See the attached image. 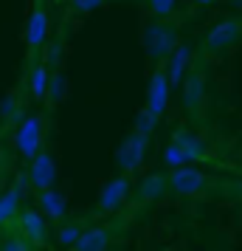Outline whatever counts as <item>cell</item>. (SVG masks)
Segmentation results:
<instances>
[{"mask_svg": "<svg viewBox=\"0 0 242 251\" xmlns=\"http://www.w3.org/2000/svg\"><path fill=\"white\" fill-rule=\"evenodd\" d=\"M147 3V9H150L152 17H172L175 6H177V0H144Z\"/></svg>", "mask_w": 242, "mask_h": 251, "instance_id": "603a6c76", "label": "cell"}, {"mask_svg": "<svg viewBox=\"0 0 242 251\" xmlns=\"http://www.w3.org/2000/svg\"><path fill=\"white\" fill-rule=\"evenodd\" d=\"M172 141H175V144H177L180 150H183V155L189 158V164H195V161H206V158H208L206 141H203L200 136H195V133H189L186 127H177V130H175Z\"/></svg>", "mask_w": 242, "mask_h": 251, "instance_id": "9a60e30c", "label": "cell"}, {"mask_svg": "<svg viewBox=\"0 0 242 251\" xmlns=\"http://www.w3.org/2000/svg\"><path fill=\"white\" fill-rule=\"evenodd\" d=\"M20 110H23V107H20V96H17V93H9V96L0 102V119H3V122H14V119L20 116Z\"/></svg>", "mask_w": 242, "mask_h": 251, "instance_id": "7402d4cb", "label": "cell"}, {"mask_svg": "<svg viewBox=\"0 0 242 251\" xmlns=\"http://www.w3.org/2000/svg\"><path fill=\"white\" fill-rule=\"evenodd\" d=\"M17 231L23 234L31 246H45L48 240V217L40 209H20L17 215Z\"/></svg>", "mask_w": 242, "mask_h": 251, "instance_id": "30bf717a", "label": "cell"}, {"mask_svg": "<svg viewBox=\"0 0 242 251\" xmlns=\"http://www.w3.org/2000/svg\"><path fill=\"white\" fill-rule=\"evenodd\" d=\"M0 249H3V251H31L34 246H31V243H28L20 231H14V234H9V237H6V243H3Z\"/></svg>", "mask_w": 242, "mask_h": 251, "instance_id": "d4e9b609", "label": "cell"}, {"mask_svg": "<svg viewBox=\"0 0 242 251\" xmlns=\"http://www.w3.org/2000/svg\"><path fill=\"white\" fill-rule=\"evenodd\" d=\"M242 40V20L228 17V20H220L208 28L206 34V51H225V48L237 46Z\"/></svg>", "mask_w": 242, "mask_h": 251, "instance_id": "9c48e42d", "label": "cell"}, {"mask_svg": "<svg viewBox=\"0 0 242 251\" xmlns=\"http://www.w3.org/2000/svg\"><path fill=\"white\" fill-rule=\"evenodd\" d=\"M169 93H172V85H169V79H166L163 65H158V68L152 71L150 82H147V104H144V107L152 110L158 119H163L166 107H169Z\"/></svg>", "mask_w": 242, "mask_h": 251, "instance_id": "52a82bcc", "label": "cell"}, {"mask_svg": "<svg viewBox=\"0 0 242 251\" xmlns=\"http://www.w3.org/2000/svg\"><path fill=\"white\" fill-rule=\"evenodd\" d=\"M48 43V12L43 6H37L28 23H25V46L31 51H40V48Z\"/></svg>", "mask_w": 242, "mask_h": 251, "instance_id": "4fadbf2b", "label": "cell"}, {"mask_svg": "<svg viewBox=\"0 0 242 251\" xmlns=\"http://www.w3.org/2000/svg\"><path fill=\"white\" fill-rule=\"evenodd\" d=\"M48 79H51V68H48L45 62H37L31 74H28V93H31V99L37 102H43L48 93Z\"/></svg>", "mask_w": 242, "mask_h": 251, "instance_id": "ac0fdd59", "label": "cell"}, {"mask_svg": "<svg viewBox=\"0 0 242 251\" xmlns=\"http://www.w3.org/2000/svg\"><path fill=\"white\" fill-rule=\"evenodd\" d=\"M65 93H68V76L62 74V71H51V79H48V93L45 99H51V104H59L65 99Z\"/></svg>", "mask_w": 242, "mask_h": 251, "instance_id": "d6986e66", "label": "cell"}, {"mask_svg": "<svg viewBox=\"0 0 242 251\" xmlns=\"http://www.w3.org/2000/svg\"><path fill=\"white\" fill-rule=\"evenodd\" d=\"M104 0H70V9L76 14H90V12H96Z\"/></svg>", "mask_w": 242, "mask_h": 251, "instance_id": "4316f807", "label": "cell"}, {"mask_svg": "<svg viewBox=\"0 0 242 251\" xmlns=\"http://www.w3.org/2000/svg\"><path fill=\"white\" fill-rule=\"evenodd\" d=\"M163 164L172 170V167H183V164H189V158L183 155V150L177 147L175 141H169V144H166V150H163Z\"/></svg>", "mask_w": 242, "mask_h": 251, "instance_id": "cb8c5ba5", "label": "cell"}, {"mask_svg": "<svg viewBox=\"0 0 242 251\" xmlns=\"http://www.w3.org/2000/svg\"><path fill=\"white\" fill-rule=\"evenodd\" d=\"M0 183H3V167H0Z\"/></svg>", "mask_w": 242, "mask_h": 251, "instance_id": "f1b7e54d", "label": "cell"}, {"mask_svg": "<svg viewBox=\"0 0 242 251\" xmlns=\"http://www.w3.org/2000/svg\"><path fill=\"white\" fill-rule=\"evenodd\" d=\"M177 25L169 23L166 17H155L152 23L144 25V51H147V57L155 62V65H163L169 54H172L175 48H177Z\"/></svg>", "mask_w": 242, "mask_h": 251, "instance_id": "6da1fadb", "label": "cell"}, {"mask_svg": "<svg viewBox=\"0 0 242 251\" xmlns=\"http://www.w3.org/2000/svg\"><path fill=\"white\" fill-rule=\"evenodd\" d=\"M82 234V226H76V223H59V231H57V243L62 246V249H73L76 246V240H79Z\"/></svg>", "mask_w": 242, "mask_h": 251, "instance_id": "44dd1931", "label": "cell"}, {"mask_svg": "<svg viewBox=\"0 0 242 251\" xmlns=\"http://www.w3.org/2000/svg\"><path fill=\"white\" fill-rule=\"evenodd\" d=\"M37 203H40V212L48 217V223H62L65 215H68V198L62 192H57L54 186L37 192Z\"/></svg>", "mask_w": 242, "mask_h": 251, "instance_id": "7c38bea8", "label": "cell"}, {"mask_svg": "<svg viewBox=\"0 0 242 251\" xmlns=\"http://www.w3.org/2000/svg\"><path fill=\"white\" fill-rule=\"evenodd\" d=\"M130 192H132V178L130 175H115V178H110L102 186L99 201H96V209L102 215H113V212H118L130 201Z\"/></svg>", "mask_w": 242, "mask_h": 251, "instance_id": "8992f818", "label": "cell"}, {"mask_svg": "<svg viewBox=\"0 0 242 251\" xmlns=\"http://www.w3.org/2000/svg\"><path fill=\"white\" fill-rule=\"evenodd\" d=\"M237 3H242V0H237Z\"/></svg>", "mask_w": 242, "mask_h": 251, "instance_id": "4dcf8cb0", "label": "cell"}, {"mask_svg": "<svg viewBox=\"0 0 242 251\" xmlns=\"http://www.w3.org/2000/svg\"><path fill=\"white\" fill-rule=\"evenodd\" d=\"M158 125H161V119L152 113V110L141 107L138 113H135V125H132V130H135V133H141V136L152 138V136H155V130H158Z\"/></svg>", "mask_w": 242, "mask_h": 251, "instance_id": "ffe728a7", "label": "cell"}, {"mask_svg": "<svg viewBox=\"0 0 242 251\" xmlns=\"http://www.w3.org/2000/svg\"><path fill=\"white\" fill-rule=\"evenodd\" d=\"M43 141H45V119L40 113L25 116L23 122L17 125V130H14V147H17V152L25 161H31L43 150Z\"/></svg>", "mask_w": 242, "mask_h": 251, "instance_id": "7a4b0ae2", "label": "cell"}, {"mask_svg": "<svg viewBox=\"0 0 242 251\" xmlns=\"http://www.w3.org/2000/svg\"><path fill=\"white\" fill-rule=\"evenodd\" d=\"M62 51H65L62 40H54V43L48 46V51H45V65H48L51 71L59 68V62H62Z\"/></svg>", "mask_w": 242, "mask_h": 251, "instance_id": "484cf974", "label": "cell"}, {"mask_svg": "<svg viewBox=\"0 0 242 251\" xmlns=\"http://www.w3.org/2000/svg\"><path fill=\"white\" fill-rule=\"evenodd\" d=\"M195 3H200V6H211L214 0H195Z\"/></svg>", "mask_w": 242, "mask_h": 251, "instance_id": "83f0119b", "label": "cell"}, {"mask_svg": "<svg viewBox=\"0 0 242 251\" xmlns=\"http://www.w3.org/2000/svg\"><path fill=\"white\" fill-rule=\"evenodd\" d=\"M113 243V231L107 226H90V228H82L79 240L73 251H107Z\"/></svg>", "mask_w": 242, "mask_h": 251, "instance_id": "2e32d148", "label": "cell"}, {"mask_svg": "<svg viewBox=\"0 0 242 251\" xmlns=\"http://www.w3.org/2000/svg\"><path fill=\"white\" fill-rule=\"evenodd\" d=\"M169 192V181H166V172H150V175H144L135 186V201L141 203H152V201H158L163 195Z\"/></svg>", "mask_w": 242, "mask_h": 251, "instance_id": "5bb4252c", "label": "cell"}, {"mask_svg": "<svg viewBox=\"0 0 242 251\" xmlns=\"http://www.w3.org/2000/svg\"><path fill=\"white\" fill-rule=\"evenodd\" d=\"M166 181H169V189L175 195L192 198V195H200L208 186V175L195 164H183V167H172L166 172Z\"/></svg>", "mask_w": 242, "mask_h": 251, "instance_id": "5b68a950", "label": "cell"}, {"mask_svg": "<svg viewBox=\"0 0 242 251\" xmlns=\"http://www.w3.org/2000/svg\"><path fill=\"white\" fill-rule=\"evenodd\" d=\"M0 251H3V249H0Z\"/></svg>", "mask_w": 242, "mask_h": 251, "instance_id": "1f68e13d", "label": "cell"}, {"mask_svg": "<svg viewBox=\"0 0 242 251\" xmlns=\"http://www.w3.org/2000/svg\"><path fill=\"white\" fill-rule=\"evenodd\" d=\"M147 152H150V138L141 136V133H127V136L121 138V144L115 147V164H118V170L130 175V172H135L144 164L147 158Z\"/></svg>", "mask_w": 242, "mask_h": 251, "instance_id": "277c9868", "label": "cell"}, {"mask_svg": "<svg viewBox=\"0 0 242 251\" xmlns=\"http://www.w3.org/2000/svg\"><path fill=\"white\" fill-rule=\"evenodd\" d=\"M28 183L34 186L37 192L51 189L57 183V158L48 150H40L34 158L28 161Z\"/></svg>", "mask_w": 242, "mask_h": 251, "instance_id": "ba28073f", "label": "cell"}, {"mask_svg": "<svg viewBox=\"0 0 242 251\" xmlns=\"http://www.w3.org/2000/svg\"><path fill=\"white\" fill-rule=\"evenodd\" d=\"M20 201H23L20 183H14L6 192H0V228L12 226L14 220H17V215H20Z\"/></svg>", "mask_w": 242, "mask_h": 251, "instance_id": "e0dca14e", "label": "cell"}, {"mask_svg": "<svg viewBox=\"0 0 242 251\" xmlns=\"http://www.w3.org/2000/svg\"><path fill=\"white\" fill-rule=\"evenodd\" d=\"M180 96H183V110L192 119H200L203 116V107H206V71L195 65V68L186 71L183 82H180Z\"/></svg>", "mask_w": 242, "mask_h": 251, "instance_id": "3957f363", "label": "cell"}, {"mask_svg": "<svg viewBox=\"0 0 242 251\" xmlns=\"http://www.w3.org/2000/svg\"><path fill=\"white\" fill-rule=\"evenodd\" d=\"M57 3H65V0H57Z\"/></svg>", "mask_w": 242, "mask_h": 251, "instance_id": "f546056e", "label": "cell"}, {"mask_svg": "<svg viewBox=\"0 0 242 251\" xmlns=\"http://www.w3.org/2000/svg\"><path fill=\"white\" fill-rule=\"evenodd\" d=\"M192 68V46H186V43H177L169 59L163 62V71H166V79L172 88H180V82H183L186 71Z\"/></svg>", "mask_w": 242, "mask_h": 251, "instance_id": "8fae6325", "label": "cell"}]
</instances>
